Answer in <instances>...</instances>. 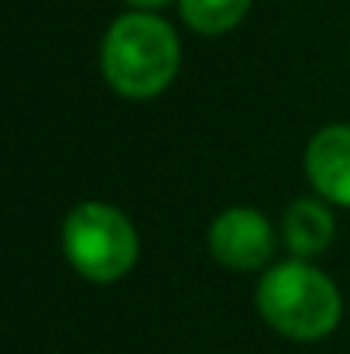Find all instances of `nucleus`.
<instances>
[{"label":"nucleus","instance_id":"obj_1","mask_svg":"<svg viewBox=\"0 0 350 354\" xmlns=\"http://www.w3.org/2000/svg\"><path fill=\"white\" fill-rule=\"evenodd\" d=\"M179 59L182 48L172 24L151 10L120 14L100 45L104 80L127 100H151L165 93L179 73Z\"/></svg>","mask_w":350,"mask_h":354},{"label":"nucleus","instance_id":"obj_2","mask_svg":"<svg viewBox=\"0 0 350 354\" xmlns=\"http://www.w3.org/2000/svg\"><path fill=\"white\" fill-rule=\"evenodd\" d=\"M257 313L289 341H323L337 330L344 299L327 272L302 258L271 265L257 282Z\"/></svg>","mask_w":350,"mask_h":354},{"label":"nucleus","instance_id":"obj_3","mask_svg":"<svg viewBox=\"0 0 350 354\" xmlns=\"http://www.w3.org/2000/svg\"><path fill=\"white\" fill-rule=\"evenodd\" d=\"M62 248L69 265L97 282L107 286L124 279L134 265H137V231L134 224L110 203L100 200H86L79 207L69 210L66 224H62Z\"/></svg>","mask_w":350,"mask_h":354},{"label":"nucleus","instance_id":"obj_4","mask_svg":"<svg viewBox=\"0 0 350 354\" xmlns=\"http://www.w3.org/2000/svg\"><path fill=\"white\" fill-rule=\"evenodd\" d=\"M210 254L233 272H254L271 261L275 231L254 207H231L210 224Z\"/></svg>","mask_w":350,"mask_h":354},{"label":"nucleus","instance_id":"obj_5","mask_svg":"<svg viewBox=\"0 0 350 354\" xmlns=\"http://www.w3.org/2000/svg\"><path fill=\"white\" fill-rule=\"evenodd\" d=\"M306 176L313 189L350 210V124H330L306 145Z\"/></svg>","mask_w":350,"mask_h":354},{"label":"nucleus","instance_id":"obj_6","mask_svg":"<svg viewBox=\"0 0 350 354\" xmlns=\"http://www.w3.org/2000/svg\"><path fill=\"white\" fill-rule=\"evenodd\" d=\"M333 214L323 200L313 196H299L295 203H289L285 217H282V237L289 244V251L302 261L323 254L333 241Z\"/></svg>","mask_w":350,"mask_h":354},{"label":"nucleus","instance_id":"obj_7","mask_svg":"<svg viewBox=\"0 0 350 354\" xmlns=\"http://www.w3.org/2000/svg\"><path fill=\"white\" fill-rule=\"evenodd\" d=\"M179 10H182V21L196 31V35H227L233 31L247 10H251V0H179Z\"/></svg>","mask_w":350,"mask_h":354},{"label":"nucleus","instance_id":"obj_8","mask_svg":"<svg viewBox=\"0 0 350 354\" xmlns=\"http://www.w3.org/2000/svg\"><path fill=\"white\" fill-rule=\"evenodd\" d=\"M127 3H130L134 10H151V14H155V10H158V7H165L168 0H127Z\"/></svg>","mask_w":350,"mask_h":354}]
</instances>
